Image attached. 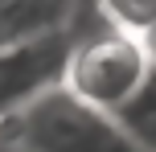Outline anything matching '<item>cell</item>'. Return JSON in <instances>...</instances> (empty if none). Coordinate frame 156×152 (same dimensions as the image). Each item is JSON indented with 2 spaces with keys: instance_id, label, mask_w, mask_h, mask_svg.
<instances>
[{
  "instance_id": "6da1fadb",
  "label": "cell",
  "mask_w": 156,
  "mask_h": 152,
  "mask_svg": "<svg viewBox=\"0 0 156 152\" xmlns=\"http://www.w3.org/2000/svg\"><path fill=\"white\" fill-rule=\"evenodd\" d=\"M0 136L21 152H144L115 115L74 99L62 82L0 119Z\"/></svg>"
},
{
  "instance_id": "7a4b0ae2",
  "label": "cell",
  "mask_w": 156,
  "mask_h": 152,
  "mask_svg": "<svg viewBox=\"0 0 156 152\" xmlns=\"http://www.w3.org/2000/svg\"><path fill=\"white\" fill-rule=\"evenodd\" d=\"M152 70V58L144 49V41L127 29L111 25L99 37H86L70 49V62H66L62 87L74 99L90 103L94 111L115 115L123 103H132V95L144 87Z\"/></svg>"
},
{
  "instance_id": "3957f363",
  "label": "cell",
  "mask_w": 156,
  "mask_h": 152,
  "mask_svg": "<svg viewBox=\"0 0 156 152\" xmlns=\"http://www.w3.org/2000/svg\"><path fill=\"white\" fill-rule=\"evenodd\" d=\"M70 49H74L70 29L41 37V41H29L21 49H4L0 54V119L16 115L37 95L58 87L66 74V62H70Z\"/></svg>"
},
{
  "instance_id": "277c9868",
  "label": "cell",
  "mask_w": 156,
  "mask_h": 152,
  "mask_svg": "<svg viewBox=\"0 0 156 152\" xmlns=\"http://www.w3.org/2000/svg\"><path fill=\"white\" fill-rule=\"evenodd\" d=\"M115 119L123 123V132H127L144 152H156V66L148 70L144 87L132 95V103H123V107L115 111Z\"/></svg>"
},
{
  "instance_id": "5b68a950",
  "label": "cell",
  "mask_w": 156,
  "mask_h": 152,
  "mask_svg": "<svg viewBox=\"0 0 156 152\" xmlns=\"http://www.w3.org/2000/svg\"><path fill=\"white\" fill-rule=\"evenodd\" d=\"M99 8L107 12V21L115 29H127L136 37L156 21V0H99Z\"/></svg>"
},
{
  "instance_id": "8992f818",
  "label": "cell",
  "mask_w": 156,
  "mask_h": 152,
  "mask_svg": "<svg viewBox=\"0 0 156 152\" xmlns=\"http://www.w3.org/2000/svg\"><path fill=\"white\" fill-rule=\"evenodd\" d=\"M140 41H144V49H148V58H152V66H156V21L140 33Z\"/></svg>"
}]
</instances>
